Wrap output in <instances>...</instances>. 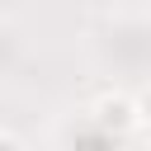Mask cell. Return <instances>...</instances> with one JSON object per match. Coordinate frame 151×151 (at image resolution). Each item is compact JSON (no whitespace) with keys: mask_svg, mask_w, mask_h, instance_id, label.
<instances>
[{"mask_svg":"<svg viewBox=\"0 0 151 151\" xmlns=\"http://www.w3.org/2000/svg\"><path fill=\"white\" fill-rule=\"evenodd\" d=\"M94 123L104 127V132H127V127H137V99L132 94H99L94 99Z\"/></svg>","mask_w":151,"mask_h":151,"instance_id":"1","label":"cell"},{"mask_svg":"<svg viewBox=\"0 0 151 151\" xmlns=\"http://www.w3.org/2000/svg\"><path fill=\"white\" fill-rule=\"evenodd\" d=\"M137 123H151V90L137 94Z\"/></svg>","mask_w":151,"mask_h":151,"instance_id":"2","label":"cell"},{"mask_svg":"<svg viewBox=\"0 0 151 151\" xmlns=\"http://www.w3.org/2000/svg\"><path fill=\"white\" fill-rule=\"evenodd\" d=\"M0 151H24V142H19L14 132H0Z\"/></svg>","mask_w":151,"mask_h":151,"instance_id":"3","label":"cell"}]
</instances>
